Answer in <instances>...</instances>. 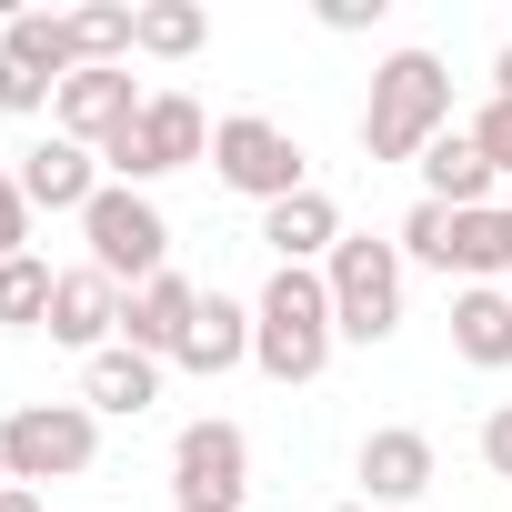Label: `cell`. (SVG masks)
Returning <instances> with one entry per match:
<instances>
[{
	"mask_svg": "<svg viewBox=\"0 0 512 512\" xmlns=\"http://www.w3.org/2000/svg\"><path fill=\"white\" fill-rule=\"evenodd\" d=\"M452 272H472V282H502L512 272V201L452 221Z\"/></svg>",
	"mask_w": 512,
	"mask_h": 512,
	"instance_id": "44dd1931",
	"label": "cell"
},
{
	"mask_svg": "<svg viewBox=\"0 0 512 512\" xmlns=\"http://www.w3.org/2000/svg\"><path fill=\"white\" fill-rule=\"evenodd\" d=\"M241 492H251L241 422H191L171 442V512H241Z\"/></svg>",
	"mask_w": 512,
	"mask_h": 512,
	"instance_id": "52a82bcc",
	"label": "cell"
},
{
	"mask_svg": "<svg viewBox=\"0 0 512 512\" xmlns=\"http://www.w3.org/2000/svg\"><path fill=\"white\" fill-rule=\"evenodd\" d=\"M472 141H482V161H492V171L512 181V101H492V111L472 121Z\"/></svg>",
	"mask_w": 512,
	"mask_h": 512,
	"instance_id": "4316f807",
	"label": "cell"
},
{
	"mask_svg": "<svg viewBox=\"0 0 512 512\" xmlns=\"http://www.w3.org/2000/svg\"><path fill=\"white\" fill-rule=\"evenodd\" d=\"M342 512H372V502H342Z\"/></svg>",
	"mask_w": 512,
	"mask_h": 512,
	"instance_id": "1f68e13d",
	"label": "cell"
},
{
	"mask_svg": "<svg viewBox=\"0 0 512 512\" xmlns=\"http://www.w3.org/2000/svg\"><path fill=\"white\" fill-rule=\"evenodd\" d=\"M0 51H11V61H21V71H41V81H51V91H61V81H71V71H81V31H71V21H61V11H21V21H11V31H0Z\"/></svg>",
	"mask_w": 512,
	"mask_h": 512,
	"instance_id": "d6986e66",
	"label": "cell"
},
{
	"mask_svg": "<svg viewBox=\"0 0 512 512\" xmlns=\"http://www.w3.org/2000/svg\"><path fill=\"white\" fill-rule=\"evenodd\" d=\"M191 312H201V292H191L181 272H161V282H141V292H131L121 342H131V352H151V362H171V352H181V332H191Z\"/></svg>",
	"mask_w": 512,
	"mask_h": 512,
	"instance_id": "5bb4252c",
	"label": "cell"
},
{
	"mask_svg": "<svg viewBox=\"0 0 512 512\" xmlns=\"http://www.w3.org/2000/svg\"><path fill=\"white\" fill-rule=\"evenodd\" d=\"M211 171L241 191V201H292V191H312V171H302V141L282 131V121H262V111H231L221 131H211Z\"/></svg>",
	"mask_w": 512,
	"mask_h": 512,
	"instance_id": "5b68a950",
	"label": "cell"
},
{
	"mask_svg": "<svg viewBox=\"0 0 512 512\" xmlns=\"http://www.w3.org/2000/svg\"><path fill=\"white\" fill-rule=\"evenodd\" d=\"M81 241H91V272H111L121 292H141V282L171 272V221L131 181H101V201L81 211Z\"/></svg>",
	"mask_w": 512,
	"mask_h": 512,
	"instance_id": "3957f363",
	"label": "cell"
},
{
	"mask_svg": "<svg viewBox=\"0 0 512 512\" xmlns=\"http://www.w3.org/2000/svg\"><path fill=\"white\" fill-rule=\"evenodd\" d=\"M262 241L282 251L292 272L332 262V251H342V211H332V191H292V201H272V211H262Z\"/></svg>",
	"mask_w": 512,
	"mask_h": 512,
	"instance_id": "4fadbf2b",
	"label": "cell"
},
{
	"mask_svg": "<svg viewBox=\"0 0 512 512\" xmlns=\"http://www.w3.org/2000/svg\"><path fill=\"white\" fill-rule=\"evenodd\" d=\"M422 181H432L422 201H452V211H492V181H502V171L482 161V141H472V131H442V141L422 151Z\"/></svg>",
	"mask_w": 512,
	"mask_h": 512,
	"instance_id": "2e32d148",
	"label": "cell"
},
{
	"mask_svg": "<svg viewBox=\"0 0 512 512\" xmlns=\"http://www.w3.org/2000/svg\"><path fill=\"white\" fill-rule=\"evenodd\" d=\"M332 342H342V322H332V282L282 262V272L262 282V302H251V362H262L272 382H322Z\"/></svg>",
	"mask_w": 512,
	"mask_h": 512,
	"instance_id": "6da1fadb",
	"label": "cell"
},
{
	"mask_svg": "<svg viewBox=\"0 0 512 512\" xmlns=\"http://www.w3.org/2000/svg\"><path fill=\"white\" fill-rule=\"evenodd\" d=\"M41 101H61V91H51V81H41V71H21V61H11V51H0V111H21V121H31V111H41Z\"/></svg>",
	"mask_w": 512,
	"mask_h": 512,
	"instance_id": "d4e9b609",
	"label": "cell"
},
{
	"mask_svg": "<svg viewBox=\"0 0 512 512\" xmlns=\"http://www.w3.org/2000/svg\"><path fill=\"white\" fill-rule=\"evenodd\" d=\"M51 292H61V272L41 262V251L0 262V322H11V332H41V322H51Z\"/></svg>",
	"mask_w": 512,
	"mask_h": 512,
	"instance_id": "7402d4cb",
	"label": "cell"
},
{
	"mask_svg": "<svg viewBox=\"0 0 512 512\" xmlns=\"http://www.w3.org/2000/svg\"><path fill=\"white\" fill-rule=\"evenodd\" d=\"M71 31H81V71H121V51H131V11H71Z\"/></svg>",
	"mask_w": 512,
	"mask_h": 512,
	"instance_id": "603a6c76",
	"label": "cell"
},
{
	"mask_svg": "<svg viewBox=\"0 0 512 512\" xmlns=\"http://www.w3.org/2000/svg\"><path fill=\"white\" fill-rule=\"evenodd\" d=\"M322 282H332L342 342H392V322H402V251H392V241L342 231V251L322 262Z\"/></svg>",
	"mask_w": 512,
	"mask_h": 512,
	"instance_id": "277c9868",
	"label": "cell"
},
{
	"mask_svg": "<svg viewBox=\"0 0 512 512\" xmlns=\"http://www.w3.org/2000/svg\"><path fill=\"white\" fill-rule=\"evenodd\" d=\"M51 111H61V141H81V151H111V141L141 121V91H131V71H71Z\"/></svg>",
	"mask_w": 512,
	"mask_h": 512,
	"instance_id": "9c48e42d",
	"label": "cell"
},
{
	"mask_svg": "<svg viewBox=\"0 0 512 512\" xmlns=\"http://www.w3.org/2000/svg\"><path fill=\"white\" fill-rule=\"evenodd\" d=\"M21 201H31V211H91V201H101V151H81V141H31V151H21Z\"/></svg>",
	"mask_w": 512,
	"mask_h": 512,
	"instance_id": "8fae6325",
	"label": "cell"
},
{
	"mask_svg": "<svg viewBox=\"0 0 512 512\" xmlns=\"http://www.w3.org/2000/svg\"><path fill=\"white\" fill-rule=\"evenodd\" d=\"M452 221H462L452 201H422V211L402 221V251H412V262H432V272H452Z\"/></svg>",
	"mask_w": 512,
	"mask_h": 512,
	"instance_id": "cb8c5ba5",
	"label": "cell"
},
{
	"mask_svg": "<svg viewBox=\"0 0 512 512\" xmlns=\"http://www.w3.org/2000/svg\"><path fill=\"white\" fill-rule=\"evenodd\" d=\"M362 492H372V512H382V502H422V492H432V432H412V422L372 432V442H362Z\"/></svg>",
	"mask_w": 512,
	"mask_h": 512,
	"instance_id": "7c38bea8",
	"label": "cell"
},
{
	"mask_svg": "<svg viewBox=\"0 0 512 512\" xmlns=\"http://www.w3.org/2000/svg\"><path fill=\"white\" fill-rule=\"evenodd\" d=\"M442 131H452V71L432 51H392L372 71V101H362V151L372 161H422Z\"/></svg>",
	"mask_w": 512,
	"mask_h": 512,
	"instance_id": "7a4b0ae2",
	"label": "cell"
},
{
	"mask_svg": "<svg viewBox=\"0 0 512 512\" xmlns=\"http://www.w3.org/2000/svg\"><path fill=\"white\" fill-rule=\"evenodd\" d=\"M31 241V201H21V171H0V262H21Z\"/></svg>",
	"mask_w": 512,
	"mask_h": 512,
	"instance_id": "484cf974",
	"label": "cell"
},
{
	"mask_svg": "<svg viewBox=\"0 0 512 512\" xmlns=\"http://www.w3.org/2000/svg\"><path fill=\"white\" fill-rule=\"evenodd\" d=\"M171 362H181V372H231V362H251V312L221 302V292H201V312H191V332H181Z\"/></svg>",
	"mask_w": 512,
	"mask_h": 512,
	"instance_id": "e0dca14e",
	"label": "cell"
},
{
	"mask_svg": "<svg viewBox=\"0 0 512 512\" xmlns=\"http://www.w3.org/2000/svg\"><path fill=\"white\" fill-rule=\"evenodd\" d=\"M482 462H492V472H502V482H512V402H502V412H492V422H482Z\"/></svg>",
	"mask_w": 512,
	"mask_h": 512,
	"instance_id": "83f0119b",
	"label": "cell"
},
{
	"mask_svg": "<svg viewBox=\"0 0 512 512\" xmlns=\"http://www.w3.org/2000/svg\"><path fill=\"white\" fill-rule=\"evenodd\" d=\"M81 402H91V412H121V422H141V412L161 402V362H151V352H131V342H111V352H91V372H81Z\"/></svg>",
	"mask_w": 512,
	"mask_h": 512,
	"instance_id": "9a60e30c",
	"label": "cell"
},
{
	"mask_svg": "<svg viewBox=\"0 0 512 512\" xmlns=\"http://www.w3.org/2000/svg\"><path fill=\"white\" fill-rule=\"evenodd\" d=\"M121 312H131V292L111 282V272H61V292H51V342H71V352H111V332H121Z\"/></svg>",
	"mask_w": 512,
	"mask_h": 512,
	"instance_id": "30bf717a",
	"label": "cell"
},
{
	"mask_svg": "<svg viewBox=\"0 0 512 512\" xmlns=\"http://www.w3.org/2000/svg\"><path fill=\"white\" fill-rule=\"evenodd\" d=\"M0 452H11V482H71V472H91L101 422H91V402H21L0 422Z\"/></svg>",
	"mask_w": 512,
	"mask_h": 512,
	"instance_id": "8992f818",
	"label": "cell"
},
{
	"mask_svg": "<svg viewBox=\"0 0 512 512\" xmlns=\"http://www.w3.org/2000/svg\"><path fill=\"white\" fill-rule=\"evenodd\" d=\"M0 512H41V492H31V482H11V492H0Z\"/></svg>",
	"mask_w": 512,
	"mask_h": 512,
	"instance_id": "f1b7e54d",
	"label": "cell"
},
{
	"mask_svg": "<svg viewBox=\"0 0 512 512\" xmlns=\"http://www.w3.org/2000/svg\"><path fill=\"white\" fill-rule=\"evenodd\" d=\"M0 492H11V452H0Z\"/></svg>",
	"mask_w": 512,
	"mask_h": 512,
	"instance_id": "4dcf8cb0",
	"label": "cell"
},
{
	"mask_svg": "<svg viewBox=\"0 0 512 512\" xmlns=\"http://www.w3.org/2000/svg\"><path fill=\"white\" fill-rule=\"evenodd\" d=\"M452 352H462L472 372H502V362H512V302H502L492 282H472V292L452 302Z\"/></svg>",
	"mask_w": 512,
	"mask_h": 512,
	"instance_id": "ac0fdd59",
	"label": "cell"
},
{
	"mask_svg": "<svg viewBox=\"0 0 512 512\" xmlns=\"http://www.w3.org/2000/svg\"><path fill=\"white\" fill-rule=\"evenodd\" d=\"M492 101H512V41H502V61H492Z\"/></svg>",
	"mask_w": 512,
	"mask_h": 512,
	"instance_id": "f546056e",
	"label": "cell"
},
{
	"mask_svg": "<svg viewBox=\"0 0 512 512\" xmlns=\"http://www.w3.org/2000/svg\"><path fill=\"white\" fill-rule=\"evenodd\" d=\"M211 151V121H201V101H181V91H161V101H141V121L101 151L121 181H161V171H181V161H201Z\"/></svg>",
	"mask_w": 512,
	"mask_h": 512,
	"instance_id": "ba28073f",
	"label": "cell"
},
{
	"mask_svg": "<svg viewBox=\"0 0 512 512\" xmlns=\"http://www.w3.org/2000/svg\"><path fill=\"white\" fill-rule=\"evenodd\" d=\"M201 41H211L201 0H141V11H131V51H151V61H191Z\"/></svg>",
	"mask_w": 512,
	"mask_h": 512,
	"instance_id": "ffe728a7",
	"label": "cell"
}]
</instances>
